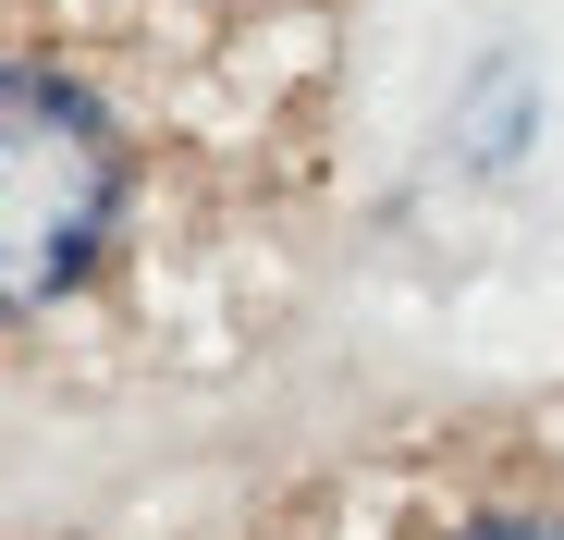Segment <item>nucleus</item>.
I'll return each mask as SVG.
<instances>
[{"mask_svg":"<svg viewBox=\"0 0 564 540\" xmlns=\"http://www.w3.org/2000/svg\"><path fill=\"white\" fill-rule=\"evenodd\" d=\"M466 540H564V528H540V516H503V528H466Z\"/></svg>","mask_w":564,"mask_h":540,"instance_id":"f03ea898","label":"nucleus"},{"mask_svg":"<svg viewBox=\"0 0 564 540\" xmlns=\"http://www.w3.org/2000/svg\"><path fill=\"white\" fill-rule=\"evenodd\" d=\"M123 209V148L86 111V86L50 62L0 74V258H13V307H50Z\"/></svg>","mask_w":564,"mask_h":540,"instance_id":"f257e3e1","label":"nucleus"}]
</instances>
